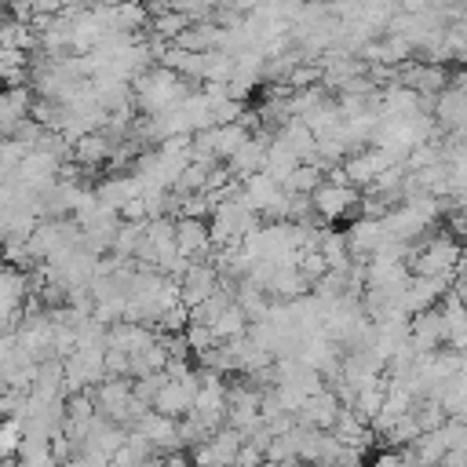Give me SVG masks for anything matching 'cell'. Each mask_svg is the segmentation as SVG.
<instances>
[{
    "mask_svg": "<svg viewBox=\"0 0 467 467\" xmlns=\"http://www.w3.org/2000/svg\"><path fill=\"white\" fill-rule=\"evenodd\" d=\"M190 91H193L190 80H182L179 73H171V69H164V66H150V69H142V73L131 80V102H135V113H142V117L168 113V109L179 106Z\"/></svg>",
    "mask_w": 467,
    "mask_h": 467,
    "instance_id": "obj_1",
    "label": "cell"
},
{
    "mask_svg": "<svg viewBox=\"0 0 467 467\" xmlns=\"http://www.w3.org/2000/svg\"><path fill=\"white\" fill-rule=\"evenodd\" d=\"M358 201H361V190H354L350 182H325L310 193V204L317 212L321 223H339V219H350L358 212Z\"/></svg>",
    "mask_w": 467,
    "mask_h": 467,
    "instance_id": "obj_2",
    "label": "cell"
},
{
    "mask_svg": "<svg viewBox=\"0 0 467 467\" xmlns=\"http://www.w3.org/2000/svg\"><path fill=\"white\" fill-rule=\"evenodd\" d=\"M241 441H244L241 431H234V427H219L212 438H204L201 445L190 449V460H193V467H234Z\"/></svg>",
    "mask_w": 467,
    "mask_h": 467,
    "instance_id": "obj_3",
    "label": "cell"
},
{
    "mask_svg": "<svg viewBox=\"0 0 467 467\" xmlns=\"http://www.w3.org/2000/svg\"><path fill=\"white\" fill-rule=\"evenodd\" d=\"M197 387H201V376H197V372H190L186 379H168V376H164V383H161V390L153 394V405H150V409L161 412V416L182 420V416L193 409Z\"/></svg>",
    "mask_w": 467,
    "mask_h": 467,
    "instance_id": "obj_4",
    "label": "cell"
},
{
    "mask_svg": "<svg viewBox=\"0 0 467 467\" xmlns=\"http://www.w3.org/2000/svg\"><path fill=\"white\" fill-rule=\"evenodd\" d=\"M445 336H449V325H445V314H441L438 306L420 310V314L409 317V343H412L420 354L441 350V347H445Z\"/></svg>",
    "mask_w": 467,
    "mask_h": 467,
    "instance_id": "obj_5",
    "label": "cell"
},
{
    "mask_svg": "<svg viewBox=\"0 0 467 467\" xmlns=\"http://www.w3.org/2000/svg\"><path fill=\"white\" fill-rule=\"evenodd\" d=\"M131 431L142 434V438L150 441L153 452H179V449H182V441H179V420L161 416V412H153V409L142 412V416L135 420Z\"/></svg>",
    "mask_w": 467,
    "mask_h": 467,
    "instance_id": "obj_6",
    "label": "cell"
},
{
    "mask_svg": "<svg viewBox=\"0 0 467 467\" xmlns=\"http://www.w3.org/2000/svg\"><path fill=\"white\" fill-rule=\"evenodd\" d=\"M175 248L193 259V263H208L212 259V237H208V219H190L179 215L175 219Z\"/></svg>",
    "mask_w": 467,
    "mask_h": 467,
    "instance_id": "obj_7",
    "label": "cell"
},
{
    "mask_svg": "<svg viewBox=\"0 0 467 467\" xmlns=\"http://www.w3.org/2000/svg\"><path fill=\"white\" fill-rule=\"evenodd\" d=\"M347 237V248H350V259H372L383 244H387V226L383 219H354L350 230H343Z\"/></svg>",
    "mask_w": 467,
    "mask_h": 467,
    "instance_id": "obj_8",
    "label": "cell"
},
{
    "mask_svg": "<svg viewBox=\"0 0 467 467\" xmlns=\"http://www.w3.org/2000/svg\"><path fill=\"white\" fill-rule=\"evenodd\" d=\"M339 409H343V401L336 398V390H332V387H321L317 394H310V398L299 405L296 423L314 427V431H332V423H336Z\"/></svg>",
    "mask_w": 467,
    "mask_h": 467,
    "instance_id": "obj_9",
    "label": "cell"
},
{
    "mask_svg": "<svg viewBox=\"0 0 467 467\" xmlns=\"http://www.w3.org/2000/svg\"><path fill=\"white\" fill-rule=\"evenodd\" d=\"M270 139H274V131H252V135L244 139V146L226 161L230 175H234V179L259 175V171L266 168V146H270Z\"/></svg>",
    "mask_w": 467,
    "mask_h": 467,
    "instance_id": "obj_10",
    "label": "cell"
},
{
    "mask_svg": "<svg viewBox=\"0 0 467 467\" xmlns=\"http://www.w3.org/2000/svg\"><path fill=\"white\" fill-rule=\"evenodd\" d=\"M215 288H219L215 266H212V263H190V270H186L182 281H179V303H182L186 310H193V306H201Z\"/></svg>",
    "mask_w": 467,
    "mask_h": 467,
    "instance_id": "obj_11",
    "label": "cell"
},
{
    "mask_svg": "<svg viewBox=\"0 0 467 467\" xmlns=\"http://www.w3.org/2000/svg\"><path fill=\"white\" fill-rule=\"evenodd\" d=\"M29 106H33V91H29V84L0 88V135H4V139L29 117Z\"/></svg>",
    "mask_w": 467,
    "mask_h": 467,
    "instance_id": "obj_12",
    "label": "cell"
},
{
    "mask_svg": "<svg viewBox=\"0 0 467 467\" xmlns=\"http://www.w3.org/2000/svg\"><path fill=\"white\" fill-rule=\"evenodd\" d=\"M15 467H58V460L51 452V438L22 434V441L15 449Z\"/></svg>",
    "mask_w": 467,
    "mask_h": 467,
    "instance_id": "obj_13",
    "label": "cell"
},
{
    "mask_svg": "<svg viewBox=\"0 0 467 467\" xmlns=\"http://www.w3.org/2000/svg\"><path fill=\"white\" fill-rule=\"evenodd\" d=\"M208 328H212L215 343H230V339H241V336L248 332V317H244V310H241L237 303H230Z\"/></svg>",
    "mask_w": 467,
    "mask_h": 467,
    "instance_id": "obj_14",
    "label": "cell"
},
{
    "mask_svg": "<svg viewBox=\"0 0 467 467\" xmlns=\"http://www.w3.org/2000/svg\"><path fill=\"white\" fill-rule=\"evenodd\" d=\"M299 120H303V128H306V131L317 139V135L332 131V128H336L343 117H339V106H336V99H328V95H325V99H321V102H317L310 113H303Z\"/></svg>",
    "mask_w": 467,
    "mask_h": 467,
    "instance_id": "obj_15",
    "label": "cell"
},
{
    "mask_svg": "<svg viewBox=\"0 0 467 467\" xmlns=\"http://www.w3.org/2000/svg\"><path fill=\"white\" fill-rule=\"evenodd\" d=\"M321 179H325V171H321L317 164H296V168L285 175L281 190H285V193H303V197H310V193L321 186Z\"/></svg>",
    "mask_w": 467,
    "mask_h": 467,
    "instance_id": "obj_16",
    "label": "cell"
},
{
    "mask_svg": "<svg viewBox=\"0 0 467 467\" xmlns=\"http://www.w3.org/2000/svg\"><path fill=\"white\" fill-rule=\"evenodd\" d=\"M412 420H416L420 431H438L449 416H445V409H441L434 398H416V401H412Z\"/></svg>",
    "mask_w": 467,
    "mask_h": 467,
    "instance_id": "obj_17",
    "label": "cell"
},
{
    "mask_svg": "<svg viewBox=\"0 0 467 467\" xmlns=\"http://www.w3.org/2000/svg\"><path fill=\"white\" fill-rule=\"evenodd\" d=\"M438 434H441V441H445V449H456V452H467V423L463 420H456V416H449L441 427H438Z\"/></svg>",
    "mask_w": 467,
    "mask_h": 467,
    "instance_id": "obj_18",
    "label": "cell"
},
{
    "mask_svg": "<svg viewBox=\"0 0 467 467\" xmlns=\"http://www.w3.org/2000/svg\"><path fill=\"white\" fill-rule=\"evenodd\" d=\"M18 441H22V420H0V460L15 456Z\"/></svg>",
    "mask_w": 467,
    "mask_h": 467,
    "instance_id": "obj_19",
    "label": "cell"
},
{
    "mask_svg": "<svg viewBox=\"0 0 467 467\" xmlns=\"http://www.w3.org/2000/svg\"><path fill=\"white\" fill-rule=\"evenodd\" d=\"M182 339H186V347H190L193 354H201V350L215 347V336H212V328H208V325H193V321L182 328Z\"/></svg>",
    "mask_w": 467,
    "mask_h": 467,
    "instance_id": "obj_20",
    "label": "cell"
},
{
    "mask_svg": "<svg viewBox=\"0 0 467 467\" xmlns=\"http://www.w3.org/2000/svg\"><path fill=\"white\" fill-rule=\"evenodd\" d=\"M120 223H146V201L142 197H131V201H124L120 204Z\"/></svg>",
    "mask_w": 467,
    "mask_h": 467,
    "instance_id": "obj_21",
    "label": "cell"
},
{
    "mask_svg": "<svg viewBox=\"0 0 467 467\" xmlns=\"http://www.w3.org/2000/svg\"><path fill=\"white\" fill-rule=\"evenodd\" d=\"M266 456H263V449H255L248 438L241 441V449H237V460H234V467H259Z\"/></svg>",
    "mask_w": 467,
    "mask_h": 467,
    "instance_id": "obj_22",
    "label": "cell"
},
{
    "mask_svg": "<svg viewBox=\"0 0 467 467\" xmlns=\"http://www.w3.org/2000/svg\"><path fill=\"white\" fill-rule=\"evenodd\" d=\"M29 4H33V15H44V18L62 15V0H29Z\"/></svg>",
    "mask_w": 467,
    "mask_h": 467,
    "instance_id": "obj_23",
    "label": "cell"
},
{
    "mask_svg": "<svg viewBox=\"0 0 467 467\" xmlns=\"http://www.w3.org/2000/svg\"><path fill=\"white\" fill-rule=\"evenodd\" d=\"M372 467H401V449H383V452L372 460Z\"/></svg>",
    "mask_w": 467,
    "mask_h": 467,
    "instance_id": "obj_24",
    "label": "cell"
},
{
    "mask_svg": "<svg viewBox=\"0 0 467 467\" xmlns=\"http://www.w3.org/2000/svg\"><path fill=\"white\" fill-rule=\"evenodd\" d=\"M142 7H146V15L150 18H157V15H164V11H171V0H139Z\"/></svg>",
    "mask_w": 467,
    "mask_h": 467,
    "instance_id": "obj_25",
    "label": "cell"
},
{
    "mask_svg": "<svg viewBox=\"0 0 467 467\" xmlns=\"http://www.w3.org/2000/svg\"><path fill=\"white\" fill-rule=\"evenodd\" d=\"M452 281H467V244H463V252H460V259H456V270H452Z\"/></svg>",
    "mask_w": 467,
    "mask_h": 467,
    "instance_id": "obj_26",
    "label": "cell"
},
{
    "mask_svg": "<svg viewBox=\"0 0 467 467\" xmlns=\"http://www.w3.org/2000/svg\"><path fill=\"white\" fill-rule=\"evenodd\" d=\"M58 467H88L80 456H73V460H66V463H58Z\"/></svg>",
    "mask_w": 467,
    "mask_h": 467,
    "instance_id": "obj_27",
    "label": "cell"
},
{
    "mask_svg": "<svg viewBox=\"0 0 467 467\" xmlns=\"http://www.w3.org/2000/svg\"><path fill=\"white\" fill-rule=\"evenodd\" d=\"M456 420H463V423H467V401H463V405L456 409Z\"/></svg>",
    "mask_w": 467,
    "mask_h": 467,
    "instance_id": "obj_28",
    "label": "cell"
},
{
    "mask_svg": "<svg viewBox=\"0 0 467 467\" xmlns=\"http://www.w3.org/2000/svg\"><path fill=\"white\" fill-rule=\"evenodd\" d=\"M259 467H285V463H274V460H263Z\"/></svg>",
    "mask_w": 467,
    "mask_h": 467,
    "instance_id": "obj_29",
    "label": "cell"
}]
</instances>
